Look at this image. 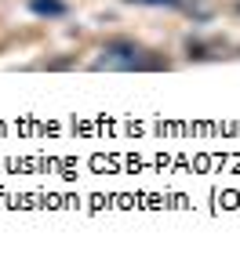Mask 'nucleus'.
<instances>
[{"label":"nucleus","instance_id":"2","mask_svg":"<svg viewBox=\"0 0 240 254\" xmlns=\"http://www.w3.org/2000/svg\"><path fill=\"white\" fill-rule=\"evenodd\" d=\"M29 7L37 15H48V18H62L66 15V4L62 0H29Z\"/></svg>","mask_w":240,"mask_h":254},{"label":"nucleus","instance_id":"3","mask_svg":"<svg viewBox=\"0 0 240 254\" xmlns=\"http://www.w3.org/2000/svg\"><path fill=\"white\" fill-rule=\"evenodd\" d=\"M128 4H150V7H182V0H128Z\"/></svg>","mask_w":240,"mask_h":254},{"label":"nucleus","instance_id":"1","mask_svg":"<svg viewBox=\"0 0 240 254\" xmlns=\"http://www.w3.org/2000/svg\"><path fill=\"white\" fill-rule=\"evenodd\" d=\"M157 62L150 59V51H142L131 40H113L102 48V55L95 59V69H153Z\"/></svg>","mask_w":240,"mask_h":254}]
</instances>
